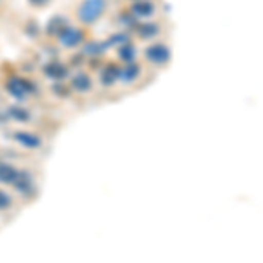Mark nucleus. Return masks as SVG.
I'll return each instance as SVG.
<instances>
[{
  "label": "nucleus",
  "instance_id": "nucleus-1",
  "mask_svg": "<svg viewBox=\"0 0 263 263\" xmlns=\"http://www.w3.org/2000/svg\"><path fill=\"white\" fill-rule=\"evenodd\" d=\"M109 0H79L74 7V18L81 27L90 28L107 14Z\"/></svg>",
  "mask_w": 263,
  "mask_h": 263
},
{
  "label": "nucleus",
  "instance_id": "nucleus-2",
  "mask_svg": "<svg viewBox=\"0 0 263 263\" xmlns=\"http://www.w3.org/2000/svg\"><path fill=\"white\" fill-rule=\"evenodd\" d=\"M4 88L9 93L12 99H16L18 102L27 100L30 97L39 95V86L35 84V81H32L30 78H23V76H11L6 79Z\"/></svg>",
  "mask_w": 263,
  "mask_h": 263
},
{
  "label": "nucleus",
  "instance_id": "nucleus-3",
  "mask_svg": "<svg viewBox=\"0 0 263 263\" xmlns=\"http://www.w3.org/2000/svg\"><path fill=\"white\" fill-rule=\"evenodd\" d=\"M88 39V32L86 28L81 27V25H72L67 23L63 27V30L57 35V41L62 48L65 49H78L83 46V42Z\"/></svg>",
  "mask_w": 263,
  "mask_h": 263
},
{
  "label": "nucleus",
  "instance_id": "nucleus-4",
  "mask_svg": "<svg viewBox=\"0 0 263 263\" xmlns=\"http://www.w3.org/2000/svg\"><path fill=\"white\" fill-rule=\"evenodd\" d=\"M144 60L153 67H167L172 60V49L162 41H155L144 48Z\"/></svg>",
  "mask_w": 263,
  "mask_h": 263
},
{
  "label": "nucleus",
  "instance_id": "nucleus-5",
  "mask_svg": "<svg viewBox=\"0 0 263 263\" xmlns=\"http://www.w3.org/2000/svg\"><path fill=\"white\" fill-rule=\"evenodd\" d=\"M11 186L14 188V192L18 193L21 198H25V200H32L37 195L35 177H33V174L30 171H27V168H20L18 176H16V179Z\"/></svg>",
  "mask_w": 263,
  "mask_h": 263
},
{
  "label": "nucleus",
  "instance_id": "nucleus-6",
  "mask_svg": "<svg viewBox=\"0 0 263 263\" xmlns=\"http://www.w3.org/2000/svg\"><path fill=\"white\" fill-rule=\"evenodd\" d=\"M42 76L46 79L53 83H58V81H65L67 78L70 76V69H69V63H63L60 60H49L42 65Z\"/></svg>",
  "mask_w": 263,
  "mask_h": 263
},
{
  "label": "nucleus",
  "instance_id": "nucleus-7",
  "mask_svg": "<svg viewBox=\"0 0 263 263\" xmlns=\"http://www.w3.org/2000/svg\"><path fill=\"white\" fill-rule=\"evenodd\" d=\"M12 141H14L18 146L25 147V149H30V151H37L42 147V137L39 134H35V132H28V130H16L12 132Z\"/></svg>",
  "mask_w": 263,
  "mask_h": 263
},
{
  "label": "nucleus",
  "instance_id": "nucleus-8",
  "mask_svg": "<svg viewBox=\"0 0 263 263\" xmlns=\"http://www.w3.org/2000/svg\"><path fill=\"white\" fill-rule=\"evenodd\" d=\"M141 41H155L162 33V27L158 21L153 20H139V23L135 25V28L132 30Z\"/></svg>",
  "mask_w": 263,
  "mask_h": 263
},
{
  "label": "nucleus",
  "instance_id": "nucleus-9",
  "mask_svg": "<svg viewBox=\"0 0 263 263\" xmlns=\"http://www.w3.org/2000/svg\"><path fill=\"white\" fill-rule=\"evenodd\" d=\"M120 63L116 62H105L104 65L100 67L99 72V81L102 86L111 88L114 86L118 81H120Z\"/></svg>",
  "mask_w": 263,
  "mask_h": 263
},
{
  "label": "nucleus",
  "instance_id": "nucleus-10",
  "mask_svg": "<svg viewBox=\"0 0 263 263\" xmlns=\"http://www.w3.org/2000/svg\"><path fill=\"white\" fill-rule=\"evenodd\" d=\"M69 78H70L69 86H70L72 91L84 95V93H88V91L93 90V79H91V76L88 74V72L79 70V72H76V74L69 76Z\"/></svg>",
  "mask_w": 263,
  "mask_h": 263
},
{
  "label": "nucleus",
  "instance_id": "nucleus-11",
  "mask_svg": "<svg viewBox=\"0 0 263 263\" xmlns=\"http://www.w3.org/2000/svg\"><path fill=\"white\" fill-rule=\"evenodd\" d=\"M128 11L137 20H149L151 16L156 14V4L151 0H135V2H130Z\"/></svg>",
  "mask_w": 263,
  "mask_h": 263
},
{
  "label": "nucleus",
  "instance_id": "nucleus-12",
  "mask_svg": "<svg viewBox=\"0 0 263 263\" xmlns=\"http://www.w3.org/2000/svg\"><path fill=\"white\" fill-rule=\"evenodd\" d=\"M109 51L105 41H97V39H86L81 46V53L90 60V58H102V54H105Z\"/></svg>",
  "mask_w": 263,
  "mask_h": 263
},
{
  "label": "nucleus",
  "instance_id": "nucleus-13",
  "mask_svg": "<svg viewBox=\"0 0 263 263\" xmlns=\"http://www.w3.org/2000/svg\"><path fill=\"white\" fill-rule=\"evenodd\" d=\"M141 74H142V67H141V63H137L135 60L123 63L120 67V81L125 84L135 83L141 78Z\"/></svg>",
  "mask_w": 263,
  "mask_h": 263
},
{
  "label": "nucleus",
  "instance_id": "nucleus-14",
  "mask_svg": "<svg viewBox=\"0 0 263 263\" xmlns=\"http://www.w3.org/2000/svg\"><path fill=\"white\" fill-rule=\"evenodd\" d=\"M67 23H69V20H67L65 16L54 14L48 20V23L42 28V32H44V35L48 37V39H57V35L63 30V27H65Z\"/></svg>",
  "mask_w": 263,
  "mask_h": 263
},
{
  "label": "nucleus",
  "instance_id": "nucleus-15",
  "mask_svg": "<svg viewBox=\"0 0 263 263\" xmlns=\"http://www.w3.org/2000/svg\"><path fill=\"white\" fill-rule=\"evenodd\" d=\"M7 116H9L11 121H16V123H30L32 121V112L28 111L25 105H20V104H12L7 107Z\"/></svg>",
  "mask_w": 263,
  "mask_h": 263
},
{
  "label": "nucleus",
  "instance_id": "nucleus-16",
  "mask_svg": "<svg viewBox=\"0 0 263 263\" xmlns=\"http://www.w3.org/2000/svg\"><path fill=\"white\" fill-rule=\"evenodd\" d=\"M18 171L14 165H11L9 162H2L0 160V184H7L11 186L14 182L16 176H18Z\"/></svg>",
  "mask_w": 263,
  "mask_h": 263
},
{
  "label": "nucleus",
  "instance_id": "nucleus-17",
  "mask_svg": "<svg viewBox=\"0 0 263 263\" xmlns=\"http://www.w3.org/2000/svg\"><path fill=\"white\" fill-rule=\"evenodd\" d=\"M116 54H118V60L121 63L132 62V60H135V57H137V48H135L134 42L128 41V42H125V44L118 46Z\"/></svg>",
  "mask_w": 263,
  "mask_h": 263
},
{
  "label": "nucleus",
  "instance_id": "nucleus-18",
  "mask_svg": "<svg viewBox=\"0 0 263 263\" xmlns=\"http://www.w3.org/2000/svg\"><path fill=\"white\" fill-rule=\"evenodd\" d=\"M116 21H118V25L125 28L126 32H132L135 28V25L139 23V20L128 11V7H126V9H123V11H120V14L116 16Z\"/></svg>",
  "mask_w": 263,
  "mask_h": 263
},
{
  "label": "nucleus",
  "instance_id": "nucleus-19",
  "mask_svg": "<svg viewBox=\"0 0 263 263\" xmlns=\"http://www.w3.org/2000/svg\"><path fill=\"white\" fill-rule=\"evenodd\" d=\"M130 39H132L130 32L123 30V32L111 33V35H109L107 39H105V44H107L109 49H114V48H118V46H121V44H125V42H128Z\"/></svg>",
  "mask_w": 263,
  "mask_h": 263
},
{
  "label": "nucleus",
  "instance_id": "nucleus-20",
  "mask_svg": "<svg viewBox=\"0 0 263 263\" xmlns=\"http://www.w3.org/2000/svg\"><path fill=\"white\" fill-rule=\"evenodd\" d=\"M51 91H53L54 97H58V99H69L72 95V90L69 84H65L63 81H58V83H53V86H51Z\"/></svg>",
  "mask_w": 263,
  "mask_h": 263
},
{
  "label": "nucleus",
  "instance_id": "nucleus-21",
  "mask_svg": "<svg viewBox=\"0 0 263 263\" xmlns=\"http://www.w3.org/2000/svg\"><path fill=\"white\" fill-rule=\"evenodd\" d=\"M25 33H27V37H30V39H37V37H41L42 28L39 27V23H37L35 20H30L25 25Z\"/></svg>",
  "mask_w": 263,
  "mask_h": 263
},
{
  "label": "nucleus",
  "instance_id": "nucleus-22",
  "mask_svg": "<svg viewBox=\"0 0 263 263\" xmlns=\"http://www.w3.org/2000/svg\"><path fill=\"white\" fill-rule=\"evenodd\" d=\"M12 207V198L11 195L4 190H0V211H7Z\"/></svg>",
  "mask_w": 263,
  "mask_h": 263
},
{
  "label": "nucleus",
  "instance_id": "nucleus-23",
  "mask_svg": "<svg viewBox=\"0 0 263 263\" xmlns=\"http://www.w3.org/2000/svg\"><path fill=\"white\" fill-rule=\"evenodd\" d=\"M51 2H53V0H27L28 6H30L32 9H37V11L46 9V7H48Z\"/></svg>",
  "mask_w": 263,
  "mask_h": 263
},
{
  "label": "nucleus",
  "instance_id": "nucleus-24",
  "mask_svg": "<svg viewBox=\"0 0 263 263\" xmlns=\"http://www.w3.org/2000/svg\"><path fill=\"white\" fill-rule=\"evenodd\" d=\"M6 123H9V116H7V109L4 111V109L0 107V125H6Z\"/></svg>",
  "mask_w": 263,
  "mask_h": 263
},
{
  "label": "nucleus",
  "instance_id": "nucleus-25",
  "mask_svg": "<svg viewBox=\"0 0 263 263\" xmlns=\"http://www.w3.org/2000/svg\"><path fill=\"white\" fill-rule=\"evenodd\" d=\"M126 2H128V4H130V2H135V0H126Z\"/></svg>",
  "mask_w": 263,
  "mask_h": 263
}]
</instances>
